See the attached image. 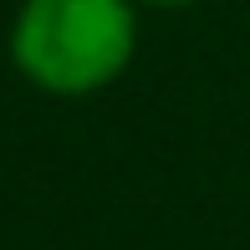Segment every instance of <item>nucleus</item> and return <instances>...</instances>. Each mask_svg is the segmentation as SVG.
Wrapping results in <instances>:
<instances>
[{
    "label": "nucleus",
    "mask_w": 250,
    "mask_h": 250,
    "mask_svg": "<svg viewBox=\"0 0 250 250\" xmlns=\"http://www.w3.org/2000/svg\"><path fill=\"white\" fill-rule=\"evenodd\" d=\"M128 0H26L10 31V56L51 97L102 92L133 56Z\"/></svg>",
    "instance_id": "nucleus-1"
},
{
    "label": "nucleus",
    "mask_w": 250,
    "mask_h": 250,
    "mask_svg": "<svg viewBox=\"0 0 250 250\" xmlns=\"http://www.w3.org/2000/svg\"><path fill=\"white\" fill-rule=\"evenodd\" d=\"M148 5H168V10H179V5H194V0H148Z\"/></svg>",
    "instance_id": "nucleus-2"
}]
</instances>
